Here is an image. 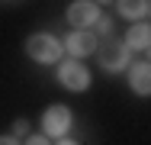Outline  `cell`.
I'll return each instance as SVG.
<instances>
[{"mask_svg":"<svg viewBox=\"0 0 151 145\" xmlns=\"http://www.w3.org/2000/svg\"><path fill=\"white\" fill-rule=\"evenodd\" d=\"M125 45L135 49V52L148 49V45H151V26H148V23H135V26H129V32H125Z\"/></svg>","mask_w":151,"mask_h":145,"instance_id":"8","label":"cell"},{"mask_svg":"<svg viewBox=\"0 0 151 145\" xmlns=\"http://www.w3.org/2000/svg\"><path fill=\"white\" fill-rule=\"evenodd\" d=\"M26 52H29L32 61H42V65H52L61 58V42L52 36V32H32L26 39Z\"/></svg>","mask_w":151,"mask_h":145,"instance_id":"1","label":"cell"},{"mask_svg":"<svg viewBox=\"0 0 151 145\" xmlns=\"http://www.w3.org/2000/svg\"><path fill=\"white\" fill-rule=\"evenodd\" d=\"M100 65H103V71H109V74L129 68V45H122V42H106V45H100Z\"/></svg>","mask_w":151,"mask_h":145,"instance_id":"5","label":"cell"},{"mask_svg":"<svg viewBox=\"0 0 151 145\" xmlns=\"http://www.w3.org/2000/svg\"><path fill=\"white\" fill-rule=\"evenodd\" d=\"M64 49L74 58H87V55L96 52V36L90 29H71V36L64 39Z\"/></svg>","mask_w":151,"mask_h":145,"instance_id":"6","label":"cell"},{"mask_svg":"<svg viewBox=\"0 0 151 145\" xmlns=\"http://www.w3.org/2000/svg\"><path fill=\"white\" fill-rule=\"evenodd\" d=\"M96 3H119V0H96Z\"/></svg>","mask_w":151,"mask_h":145,"instance_id":"14","label":"cell"},{"mask_svg":"<svg viewBox=\"0 0 151 145\" xmlns=\"http://www.w3.org/2000/svg\"><path fill=\"white\" fill-rule=\"evenodd\" d=\"M116 7H119V13L125 20H138V16L148 13V0H119Z\"/></svg>","mask_w":151,"mask_h":145,"instance_id":"9","label":"cell"},{"mask_svg":"<svg viewBox=\"0 0 151 145\" xmlns=\"http://www.w3.org/2000/svg\"><path fill=\"white\" fill-rule=\"evenodd\" d=\"M129 87L138 97H151V65L148 61H135L129 68Z\"/></svg>","mask_w":151,"mask_h":145,"instance_id":"7","label":"cell"},{"mask_svg":"<svg viewBox=\"0 0 151 145\" xmlns=\"http://www.w3.org/2000/svg\"><path fill=\"white\" fill-rule=\"evenodd\" d=\"M68 20H71V26H77V29H90L103 20V13H100L96 0H74L68 7Z\"/></svg>","mask_w":151,"mask_h":145,"instance_id":"3","label":"cell"},{"mask_svg":"<svg viewBox=\"0 0 151 145\" xmlns=\"http://www.w3.org/2000/svg\"><path fill=\"white\" fill-rule=\"evenodd\" d=\"M58 145H77V142H71V139H61V142Z\"/></svg>","mask_w":151,"mask_h":145,"instance_id":"13","label":"cell"},{"mask_svg":"<svg viewBox=\"0 0 151 145\" xmlns=\"http://www.w3.org/2000/svg\"><path fill=\"white\" fill-rule=\"evenodd\" d=\"M0 145H19V142H16V136H3V139H0Z\"/></svg>","mask_w":151,"mask_h":145,"instance_id":"12","label":"cell"},{"mask_svg":"<svg viewBox=\"0 0 151 145\" xmlns=\"http://www.w3.org/2000/svg\"><path fill=\"white\" fill-rule=\"evenodd\" d=\"M26 145H48V136H29Z\"/></svg>","mask_w":151,"mask_h":145,"instance_id":"11","label":"cell"},{"mask_svg":"<svg viewBox=\"0 0 151 145\" xmlns=\"http://www.w3.org/2000/svg\"><path fill=\"white\" fill-rule=\"evenodd\" d=\"M26 132H29V123L26 119H16L13 123V136H26Z\"/></svg>","mask_w":151,"mask_h":145,"instance_id":"10","label":"cell"},{"mask_svg":"<svg viewBox=\"0 0 151 145\" xmlns=\"http://www.w3.org/2000/svg\"><path fill=\"white\" fill-rule=\"evenodd\" d=\"M58 81L68 90H87L90 87V71L77 58H68V61H61V68H58Z\"/></svg>","mask_w":151,"mask_h":145,"instance_id":"4","label":"cell"},{"mask_svg":"<svg viewBox=\"0 0 151 145\" xmlns=\"http://www.w3.org/2000/svg\"><path fill=\"white\" fill-rule=\"evenodd\" d=\"M71 123H74L71 110H68L64 103H52V107L45 110V116H42V132H45V136H55V139H61V136L71 129Z\"/></svg>","mask_w":151,"mask_h":145,"instance_id":"2","label":"cell"}]
</instances>
